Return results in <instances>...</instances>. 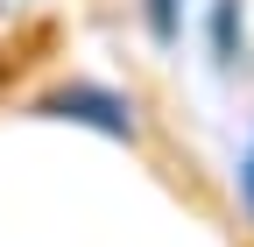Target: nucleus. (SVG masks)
I'll use <instances>...</instances> for the list:
<instances>
[{
	"label": "nucleus",
	"mask_w": 254,
	"mask_h": 247,
	"mask_svg": "<svg viewBox=\"0 0 254 247\" xmlns=\"http://www.w3.org/2000/svg\"><path fill=\"white\" fill-rule=\"evenodd\" d=\"M43 113L85 120V127H99V134H113V141H134V113H127V99H120V92H106V85H64V92H50V99H43Z\"/></svg>",
	"instance_id": "1"
},
{
	"label": "nucleus",
	"mask_w": 254,
	"mask_h": 247,
	"mask_svg": "<svg viewBox=\"0 0 254 247\" xmlns=\"http://www.w3.org/2000/svg\"><path fill=\"white\" fill-rule=\"evenodd\" d=\"M233 21H240V0H212V57L219 64H233Z\"/></svg>",
	"instance_id": "2"
},
{
	"label": "nucleus",
	"mask_w": 254,
	"mask_h": 247,
	"mask_svg": "<svg viewBox=\"0 0 254 247\" xmlns=\"http://www.w3.org/2000/svg\"><path fill=\"white\" fill-rule=\"evenodd\" d=\"M148 28L163 43H177V0H148Z\"/></svg>",
	"instance_id": "3"
},
{
	"label": "nucleus",
	"mask_w": 254,
	"mask_h": 247,
	"mask_svg": "<svg viewBox=\"0 0 254 247\" xmlns=\"http://www.w3.org/2000/svg\"><path fill=\"white\" fill-rule=\"evenodd\" d=\"M240 198H247V212H254V148H247V163H240Z\"/></svg>",
	"instance_id": "4"
}]
</instances>
